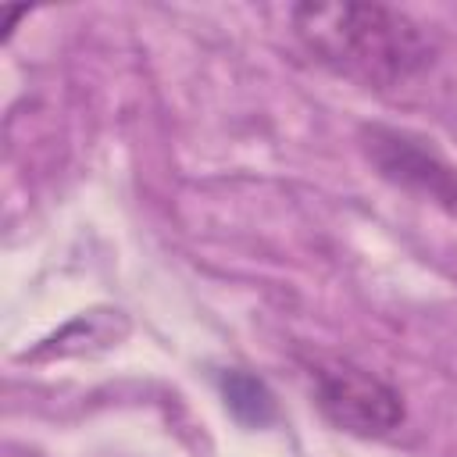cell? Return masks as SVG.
I'll list each match as a JSON object with an SVG mask.
<instances>
[{
  "label": "cell",
  "mask_w": 457,
  "mask_h": 457,
  "mask_svg": "<svg viewBox=\"0 0 457 457\" xmlns=\"http://www.w3.org/2000/svg\"><path fill=\"white\" fill-rule=\"evenodd\" d=\"M289 18L321 64L375 89L403 86L436 57L421 25L382 4H296Z\"/></svg>",
  "instance_id": "1"
},
{
  "label": "cell",
  "mask_w": 457,
  "mask_h": 457,
  "mask_svg": "<svg viewBox=\"0 0 457 457\" xmlns=\"http://www.w3.org/2000/svg\"><path fill=\"white\" fill-rule=\"evenodd\" d=\"M311 386L318 411L350 436L382 439L403 421L400 393L350 361H314Z\"/></svg>",
  "instance_id": "2"
},
{
  "label": "cell",
  "mask_w": 457,
  "mask_h": 457,
  "mask_svg": "<svg viewBox=\"0 0 457 457\" xmlns=\"http://www.w3.org/2000/svg\"><path fill=\"white\" fill-rule=\"evenodd\" d=\"M361 150L386 182H393L407 193H418L439 207H450V211L457 207V168L428 139H421L407 129L364 125Z\"/></svg>",
  "instance_id": "3"
},
{
  "label": "cell",
  "mask_w": 457,
  "mask_h": 457,
  "mask_svg": "<svg viewBox=\"0 0 457 457\" xmlns=\"http://www.w3.org/2000/svg\"><path fill=\"white\" fill-rule=\"evenodd\" d=\"M221 396H225V407L243 425L261 428V425H268L275 418V396H271V389L257 375H250V371H239V368L236 371H225L221 375Z\"/></svg>",
  "instance_id": "4"
}]
</instances>
